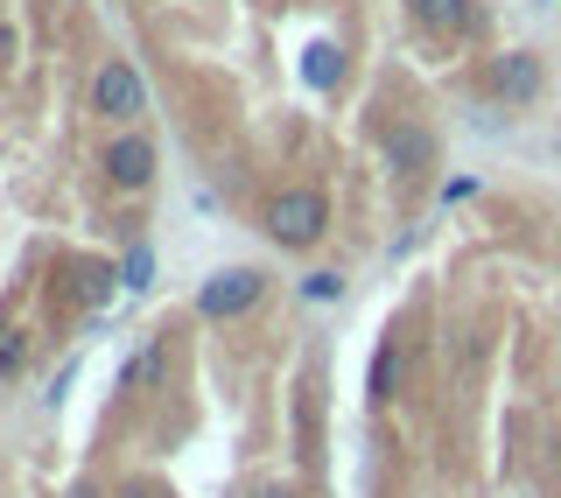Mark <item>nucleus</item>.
Masks as SVG:
<instances>
[{"label": "nucleus", "instance_id": "f257e3e1", "mask_svg": "<svg viewBox=\"0 0 561 498\" xmlns=\"http://www.w3.org/2000/svg\"><path fill=\"white\" fill-rule=\"evenodd\" d=\"M92 105H99L105 120H140V105H148V92H140V70L113 57V64L92 78Z\"/></svg>", "mask_w": 561, "mask_h": 498}, {"label": "nucleus", "instance_id": "f03ea898", "mask_svg": "<svg viewBox=\"0 0 561 498\" xmlns=\"http://www.w3.org/2000/svg\"><path fill=\"white\" fill-rule=\"evenodd\" d=\"M274 239L280 246H316L323 239V197H316V190H288V197L274 204Z\"/></svg>", "mask_w": 561, "mask_h": 498}, {"label": "nucleus", "instance_id": "7ed1b4c3", "mask_svg": "<svg viewBox=\"0 0 561 498\" xmlns=\"http://www.w3.org/2000/svg\"><path fill=\"white\" fill-rule=\"evenodd\" d=\"M260 288H267V281H260L253 267H225V274L204 281L197 309H204V316H239V309H253V302H260Z\"/></svg>", "mask_w": 561, "mask_h": 498}, {"label": "nucleus", "instance_id": "20e7f679", "mask_svg": "<svg viewBox=\"0 0 561 498\" xmlns=\"http://www.w3.org/2000/svg\"><path fill=\"white\" fill-rule=\"evenodd\" d=\"M105 169H113L119 190H140V183H148V169H154V148L127 134V140H113V148H105Z\"/></svg>", "mask_w": 561, "mask_h": 498}, {"label": "nucleus", "instance_id": "39448f33", "mask_svg": "<svg viewBox=\"0 0 561 498\" xmlns=\"http://www.w3.org/2000/svg\"><path fill=\"white\" fill-rule=\"evenodd\" d=\"M499 92H505V99H534V92H540V57L513 49V57L499 64Z\"/></svg>", "mask_w": 561, "mask_h": 498}, {"label": "nucleus", "instance_id": "423d86ee", "mask_svg": "<svg viewBox=\"0 0 561 498\" xmlns=\"http://www.w3.org/2000/svg\"><path fill=\"white\" fill-rule=\"evenodd\" d=\"M386 155H393V169H408V176H414V169H428V155H435V148H428V134H421V127H393Z\"/></svg>", "mask_w": 561, "mask_h": 498}, {"label": "nucleus", "instance_id": "0eeeda50", "mask_svg": "<svg viewBox=\"0 0 561 498\" xmlns=\"http://www.w3.org/2000/svg\"><path fill=\"white\" fill-rule=\"evenodd\" d=\"M414 14L428 29H463L470 22V0H414Z\"/></svg>", "mask_w": 561, "mask_h": 498}, {"label": "nucleus", "instance_id": "6e6552de", "mask_svg": "<svg viewBox=\"0 0 561 498\" xmlns=\"http://www.w3.org/2000/svg\"><path fill=\"white\" fill-rule=\"evenodd\" d=\"M302 78H309V84H337V49L316 43V49H309V64H302Z\"/></svg>", "mask_w": 561, "mask_h": 498}, {"label": "nucleus", "instance_id": "1a4fd4ad", "mask_svg": "<svg viewBox=\"0 0 561 498\" xmlns=\"http://www.w3.org/2000/svg\"><path fill=\"white\" fill-rule=\"evenodd\" d=\"M148 246H134V253H127V288H148Z\"/></svg>", "mask_w": 561, "mask_h": 498}, {"label": "nucleus", "instance_id": "9d476101", "mask_svg": "<svg viewBox=\"0 0 561 498\" xmlns=\"http://www.w3.org/2000/svg\"><path fill=\"white\" fill-rule=\"evenodd\" d=\"M14 365H22V337L0 330V372H14Z\"/></svg>", "mask_w": 561, "mask_h": 498}, {"label": "nucleus", "instance_id": "9b49d317", "mask_svg": "<svg viewBox=\"0 0 561 498\" xmlns=\"http://www.w3.org/2000/svg\"><path fill=\"white\" fill-rule=\"evenodd\" d=\"M393 380H400V359H393V351H386V359H379V372H373V386L386 394V386H393Z\"/></svg>", "mask_w": 561, "mask_h": 498}, {"label": "nucleus", "instance_id": "f8f14e48", "mask_svg": "<svg viewBox=\"0 0 561 498\" xmlns=\"http://www.w3.org/2000/svg\"><path fill=\"white\" fill-rule=\"evenodd\" d=\"M0 57H8V29H0Z\"/></svg>", "mask_w": 561, "mask_h": 498}]
</instances>
